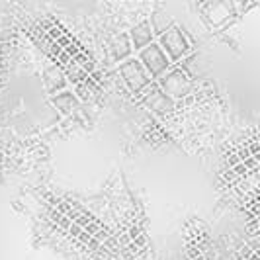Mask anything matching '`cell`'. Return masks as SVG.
<instances>
[{
    "mask_svg": "<svg viewBox=\"0 0 260 260\" xmlns=\"http://www.w3.org/2000/svg\"><path fill=\"white\" fill-rule=\"evenodd\" d=\"M139 61L143 63V67L149 71V75L155 78H162L172 67V61L167 55V51L160 47L158 41H153L151 45H147L145 49L139 51Z\"/></svg>",
    "mask_w": 260,
    "mask_h": 260,
    "instance_id": "1",
    "label": "cell"
},
{
    "mask_svg": "<svg viewBox=\"0 0 260 260\" xmlns=\"http://www.w3.org/2000/svg\"><path fill=\"white\" fill-rule=\"evenodd\" d=\"M119 73H121L123 82L127 84V88H131L133 92H141L145 88H149V84L155 80L143 67V63L139 61V57L123 59L121 65H119Z\"/></svg>",
    "mask_w": 260,
    "mask_h": 260,
    "instance_id": "2",
    "label": "cell"
},
{
    "mask_svg": "<svg viewBox=\"0 0 260 260\" xmlns=\"http://www.w3.org/2000/svg\"><path fill=\"white\" fill-rule=\"evenodd\" d=\"M156 41H158L160 47L167 51V55L170 57L172 63L184 59V57L190 53V49H192V45H190V41L186 38V34L182 31V27L176 26V24L170 27V29H167L162 36H158Z\"/></svg>",
    "mask_w": 260,
    "mask_h": 260,
    "instance_id": "3",
    "label": "cell"
},
{
    "mask_svg": "<svg viewBox=\"0 0 260 260\" xmlns=\"http://www.w3.org/2000/svg\"><path fill=\"white\" fill-rule=\"evenodd\" d=\"M129 39H131V45H133V51H141L147 45H151L156 39L151 22L145 20L141 24H137V26L129 31Z\"/></svg>",
    "mask_w": 260,
    "mask_h": 260,
    "instance_id": "4",
    "label": "cell"
},
{
    "mask_svg": "<svg viewBox=\"0 0 260 260\" xmlns=\"http://www.w3.org/2000/svg\"><path fill=\"white\" fill-rule=\"evenodd\" d=\"M133 49V45H131V39L129 36H119L116 38V41H112V45H110V51H112V57L117 59V61H123V59H127V55L131 53Z\"/></svg>",
    "mask_w": 260,
    "mask_h": 260,
    "instance_id": "5",
    "label": "cell"
},
{
    "mask_svg": "<svg viewBox=\"0 0 260 260\" xmlns=\"http://www.w3.org/2000/svg\"><path fill=\"white\" fill-rule=\"evenodd\" d=\"M151 26H153V31H155V36L158 38V36H162L167 29H170V27L174 26V22H172V18H170L167 12H155L153 16H151Z\"/></svg>",
    "mask_w": 260,
    "mask_h": 260,
    "instance_id": "6",
    "label": "cell"
},
{
    "mask_svg": "<svg viewBox=\"0 0 260 260\" xmlns=\"http://www.w3.org/2000/svg\"><path fill=\"white\" fill-rule=\"evenodd\" d=\"M55 104H57V108H61L63 112H71L77 106V98L71 92H61V96L55 98Z\"/></svg>",
    "mask_w": 260,
    "mask_h": 260,
    "instance_id": "7",
    "label": "cell"
},
{
    "mask_svg": "<svg viewBox=\"0 0 260 260\" xmlns=\"http://www.w3.org/2000/svg\"><path fill=\"white\" fill-rule=\"evenodd\" d=\"M256 254H258V256H260V248H258V250H256Z\"/></svg>",
    "mask_w": 260,
    "mask_h": 260,
    "instance_id": "8",
    "label": "cell"
}]
</instances>
